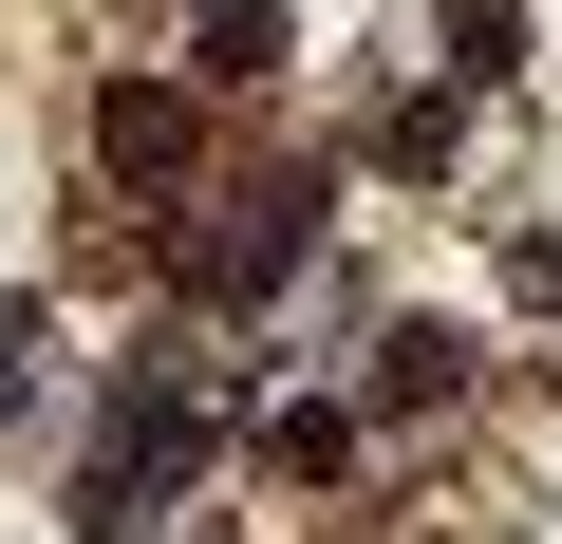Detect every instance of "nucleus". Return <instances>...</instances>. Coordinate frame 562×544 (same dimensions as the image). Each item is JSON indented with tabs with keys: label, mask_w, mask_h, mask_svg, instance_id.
I'll return each instance as SVG.
<instances>
[{
	"label": "nucleus",
	"mask_w": 562,
	"mask_h": 544,
	"mask_svg": "<svg viewBox=\"0 0 562 544\" xmlns=\"http://www.w3.org/2000/svg\"><path fill=\"white\" fill-rule=\"evenodd\" d=\"M20 357H38V301H0V376H20Z\"/></svg>",
	"instance_id": "obj_8"
},
{
	"label": "nucleus",
	"mask_w": 562,
	"mask_h": 544,
	"mask_svg": "<svg viewBox=\"0 0 562 544\" xmlns=\"http://www.w3.org/2000/svg\"><path fill=\"white\" fill-rule=\"evenodd\" d=\"M450 376H469V338H431V320H394V338H375V413H431Z\"/></svg>",
	"instance_id": "obj_3"
},
{
	"label": "nucleus",
	"mask_w": 562,
	"mask_h": 544,
	"mask_svg": "<svg viewBox=\"0 0 562 544\" xmlns=\"http://www.w3.org/2000/svg\"><path fill=\"white\" fill-rule=\"evenodd\" d=\"M94 151H113V188H188V113H169V95H113Z\"/></svg>",
	"instance_id": "obj_2"
},
{
	"label": "nucleus",
	"mask_w": 562,
	"mask_h": 544,
	"mask_svg": "<svg viewBox=\"0 0 562 544\" xmlns=\"http://www.w3.org/2000/svg\"><path fill=\"white\" fill-rule=\"evenodd\" d=\"M301 244H319V169H301V188H262L244 225H206V244H188V282H206V301H262Z\"/></svg>",
	"instance_id": "obj_1"
},
{
	"label": "nucleus",
	"mask_w": 562,
	"mask_h": 544,
	"mask_svg": "<svg viewBox=\"0 0 562 544\" xmlns=\"http://www.w3.org/2000/svg\"><path fill=\"white\" fill-rule=\"evenodd\" d=\"M431 57H450V95H487V76L525 57V0H450V38H431Z\"/></svg>",
	"instance_id": "obj_4"
},
{
	"label": "nucleus",
	"mask_w": 562,
	"mask_h": 544,
	"mask_svg": "<svg viewBox=\"0 0 562 544\" xmlns=\"http://www.w3.org/2000/svg\"><path fill=\"white\" fill-rule=\"evenodd\" d=\"M206 76H281V0H206Z\"/></svg>",
	"instance_id": "obj_5"
},
{
	"label": "nucleus",
	"mask_w": 562,
	"mask_h": 544,
	"mask_svg": "<svg viewBox=\"0 0 562 544\" xmlns=\"http://www.w3.org/2000/svg\"><path fill=\"white\" fill-rule=\"evenodd\" d=\"M450 151H469V95H413V113H394V169H413V188H450Z\"/></svg>",
	"instance_id": "obj_6"
},
{
	"label": "nucleus",
	"mask_w": 562,
	"mask_h": 544,
	"mask_svg": "<svg viewBox=\"0 0 562 544\" xmlns=\"http://www.w3.org/2000/svg\"><path fill=\"white\" fill-rule=\"evenodd\" d=\"M338 451H357V432H338V413H262V469H281V488H319V469H338Z\"/></svg>",
	"instance_id": "obj_7"
}]
</instances>
